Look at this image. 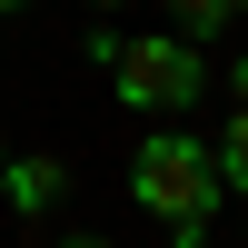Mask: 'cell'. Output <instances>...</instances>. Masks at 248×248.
<instances>
[{
	"mask_svg": "<svg viewBox=\"0 0 248 248\" xmlns=\"http://www.w3.org/2000/svg\"><path fill=\"white\" fill-rule=\"evenodd\" d=\"M129 199L159 218V229H179V218H218V159H209V139H189L179 119H159L149 139L129 149Z\"/></svg>",
	"mask_w": 248,
	"mask_h": 248,
	"instance_id": "6da1fadb",
	"label": "cell"
},
{
	"mask_svg": "<svg viewBox=\"0 0 248 248\" xmlns=\"http://www.w3.org/2000/svg\"><path fill=\"white\" fill-rule=\"evenodd\" d=\"M109 90L129 119H189L199 99H209V50L179 30H149V40H119L109 60Z\"/></svg>",
	"mask_w": 248,
	"mask_h": 248,
	"instance_id": "7a4b0ae2",
	"label": "cell"
},
{
	"mask_svg": "<svg viewBox=\"0 0 248 248\" xmlns=\"http://www.w3.org/2000/svg\"><path fill=\"white\" fill-rule=\"evenodd\" d=\"M209 159H218V189H229V199H248V109H229V119H218Z\"/></svg>",
	"mask_w": 248,
	"mask_h": 248,
	"instance_id": "277c9868",
	"label": "cell"
},
{
	"mask_svg": "<svg viewBox=\"0 0 248 248\" xmlns=\"http://www.w3.org/2000/svg\"><path fill=\"white\" fill-rule=\"evenodd\" d=\"M0 159H10V139H0Z\"/></svg>",
	"mask_w": 248,
	"mask_h": 248,
	"instance_id": "8fae6325",
	"label": "cell"
},
{
	"mask_svg": "<svg viewBox=\"0 0 248 248\" xmlns=\"http://www.w3.org/2000/svg\"><path fill=\"white\" fill-rule=\"evenodd\" d=\"M169 30L179 40H218V30H238V0H169Z\"/></svg>",
	"mask_w": 248,
	"mask_h": 248,
	"instance_id": "5b68a950",
	"label": "cell"
},
{
	"mask_svg": "<svg viewBox=\"0 0 248 248\" xmlns=\"http://www.w3.org/2000/svg\"><path fill=\"white\" fill-rule=\"evenodd\" d=\"M169 248H209V218H179V229H169Z\"/></svg>",
	"mask_w": 248,
	"mask_h": 248,
	"instance_id": "8992f818",
	"label": "cell"
},
{
	"mask_svg": "<svg viewBox=\"0 0 248 248\" xmlns=\"http://www.w3.org/2000/svg\"><path fill=\"white\" fill-rule=\"evenodd\" d=\"M90 10H99V20H109V10H119V0H90Z\"/></svg>",
	"mask_w": 248,
	"mask_h": 248,
	"instance_id": "ba28073f",
	"label": "cell"
},
{
	"mask_svg": "<svg viewBox=\"0 0 248 248\" xmlns=\"http://www.w3.org/2000/svg\"><path fill=\"white\" fill-rule=\"evenodd\" d=\"M0 199H10L20 218H50L60 199H70V159H50V149H30V159H0Z\"/></svg>",
	"mask_w": 248,
	"mask_h": 248,
	"instance_id": "3957f363",
	"label": "cell"
},
{
	"mask_svg": "<svg viewBox=\"0 0 248 248\" xmlns=\"http://www.w3.org/2000/svg\"><path fill=\"white\" fill-rule=\"evenodd\" d=\"M0 10H30V0H0Z\"/></svg>",
	"mask_w": 248,
	"mask_h": 248,
	"instance_id": "9c48e42d",
	"label": "cell"
},
{
	"mask_svg": "<svg viewBox=\"0 0 248 248\" xmlns=\"http://www.w3.org/2000/svg\"><path fill=\"white\" fill-rule=\"evenodd\" d=\"M238 30H248V0H238Z\"/></svg>",
	"mask_w": 248,
	"mask_h": 248,
	"instance_id": "30bf717a",
	"label": "cell"
},
{
	"mask_svg": "<svg viewBox=\"0 0 248 248\" xmlns=\"http://www.w3.org/2000/svg\"><path fill=\"white\" fill-rule=\"evenodd\" d=\"M60 248H109V238H90V229H79V238H60Z\"/></svg>",
	"mask_w": 248,
	"mask_h": 248,
	"instance_id": "52a82bcc",
	"label": "cell"
}]
</instances>
